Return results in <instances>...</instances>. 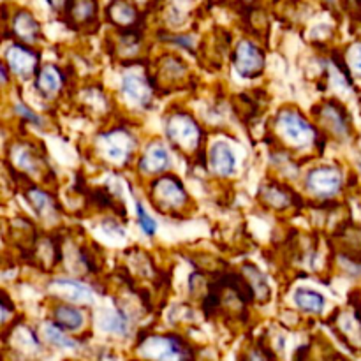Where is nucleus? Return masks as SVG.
Segmentation results:
<instances>
[{
  "instance_id": "nucleus-32",
  "label": "nucleus",
  "mask_w": 361,
  "mask_h": 361,
  "mask_svg": "<svg viewBox=\"0 0 361 361\" xmlns=\"http://www.w3.org/2000/svg\"><path fill=\"white\" fill-rule=\"evenodd\" d=\"M14 111L18 113V115H21L23 116L25 120H28V122H32V123H35V126H42V120H41V116H37L35 115V113H32L30 109L27 108V106H23V104H16L14 106Z\"/></svg>"
},
{
  "instance_id": "nucleus-29",
  "label": "nucleus",
  "mask_w": 361,
  "mask_h": 361,
  "mask_svg": "<svg viewBox=\"0 0 361 361\" xmlns=\"http://www.w3.org/2000/svg\"><path fill=\"white\" fill-rule=\"evenodd\" d=\"M242 361H275L274 353L270 351V348H264V345H254L250 348L245 355L242 356Z\"/></svg>"
},
{
  "instance_id": "nucleus-9",
  "label": "nucleus",
  "mask_w": 361,
  "mask_h": 361,
  "mask_svg": "<svg viewBox=\"0 0 361 361\" xmlns=\"http://www.w3.org/2000/svg\"><path fill=\"white\" fill-rule=\"evenodd\" d=\"M6 62L9 66V69L13 71V74L20 78H32L34 74L39 73L41 69V56L39 53H35L34 49H30L25 44H13L6 51Z\"/></svg>"
},
{
  "instance_id": "nucleus-17",
  "label": "nucleus",
  "mask_w": 361,
  "mask_h": 361,
  "mask_svg": "<svg viewBox=\"0 0 361 361\" xmlns=\"http://www.w3.org/2000/svg\"><path fill=\"white\" fill-rule=\"evenodd\" d=\"M108 20L115 25L118 30L134 28L137 23V9L129 0H113L108 6Z\"/></svg>"
},
{
  "instance_id": "nucleus-2",
  "label": "nucleus",
  "mask_w": 361,
  "mask_h": 361,
  "mask_svg": "<svg viewBox=\"0 0 361 361\" xmlns=\"http://www.w3.org/2000/svg\"><path fill=\"white\" fill-rule=\"evenodd\" d=\"M166 134H168L173 147L178 148L183 154H194L200 148L201 137H203L201 127L185 111H175L168 116Z\"/></svg>"
},
{
  "instance_id": "nucleus-31",
  "label": "nucleus",
  "mask_w": 361,
  "mask_h": 361,
  "mask_svg": "<svg viewBox=\"0 0 361 361\" xmlns=\"http://www.w3.org/2000/svg\"><path fill=\"white\" fill-rule=\"evenodd\" d=\"M348 67L356 78H361V42H355L348 53Z\"/></svg>"
},
{
  "instance_id": "nucleus-14",
  "label": "nucleus",
  "mask_w": 361,
  "mask_h": 361,
  "mask_svg": "<svg viewBox=\"0 0 361 361\" xmlns=\"http://www.w3.org/2000/svg\"><path fill=\"white\" fill-rule=\"evenodd\" d=\"M122 92L133 104L148 106L154 97V85L140 74H127L122 80Z\"/></svg>"
},
{
  "instance_id": "nucleus-13",
  "label": "nucleus",
  "mask_w": 361,
  "mask_h": 361,
  "mask_svg": "<svg viewBox=\"0 0 361 361\" xmlns=\"http://www.w3.org/2000/svg\"><path fill=\"white\" fill-rule=\"evenodd\" d=\"M49 289L60 298L67 300L71 303H80V305H90L92 291L81 282L73 281V279H55L49 282Z\"/></svg>"
},
{
  "instance_id": "nucleus-20",
  "label": "nucleus",
  "mask_w": 361,
  "mask_h": 361,
  "mask_svg": "<svg viewBox=\"0 0 361 361\" xmlns=\"http://www.w3.org/2000/svg\"><path fill=\"white\" fill-rule=\"evenodd\" d=\"M337 334L345 344L361 349V319L356 314H341L337 317Z\"/></svg>"
},
{
  "instance_id": "nucleus-19",
  "label": "nucleus",
  "mask_w": 361,
  "mask_h": 361,
  "mask_svg": "<svg viewBox=\"0 0 361 361\" xmlns=\"http://www.w3.org/2000/svg\"><path fill=\"white\" fill-rule=\"evenodd\" d=\"M13 32L20 41L35 42L41 37V25L28 11H18L13 18Z\"/></svg>"
},
{
  "instance_id": "nucleus-6",
  "label": "nucleus",
  "mask_w": 361,
  "mask_h": 361,
  "mask_svg": "<svg viewBox=\"0 0 361 361\" xmlns=\"http://www.w3.org/2000/svg\"><path fill=\"white\" fill-rule=\"evenodd\" d=\"M97 0H67L63 7V20L74 30H94L97 25Z\"/></svg>"
},
{
  "instance_id": "nucleus-27",
  "label": "nucleus",
  "mask_w": 361,
  "mask_h": 361,
  "mask_svg": "<svg viewBox=\"0 0 361 361\" xmlns=\"http://www.w3.org/2000/svg\"><path fill=\"white\" fill-rule=\"evenodd\" d=\"M102 328L106 331H111L116 335H126L129 331V317L122 312V310H116V312L109 314L108 317L102 323Z\"/></svg>"
},
{
  "instance_id": "nucleus-1",
  "label": "nucleus",
  "mask_w": 361,
  "mask_h": 361,
  "mask_svg": "<svg viewBox=\"0 0 361 361\" xmlns=\"http://www.w3.org/2000/svg\"><path fill=\"white\" fill-rule=\"evenodd\" d=\"M137 355L148 361H190L183 341L173 335H147L137 344Z\"/></svg>"
},
{
  "instance_id": "nucleus-5",
  "label": "nucleus",
  "mask_w": 361,
  "mask_h": 361,
  "mask_svg": "<svg viewBox=\"0 0 361 361\" xmlns=\"http://www.w3.org/2000/svg\"><path fill=\"white\" fill-rule=\"evenodd\" d=\"M342 171L337 166H317L307 175V190L317 197L330 200L342 189Z\"/></svg>"
},
{
  "instance_id": "nucleus-15",
  "label": "nucleus",
  "mask_w": 361,
  "mask_h": 361,
  "mask_svg": "<svg viewBox=\"0 0 361 361\" xmlns=\"http://www.w3.org/2000/svg\"><path fill=\"white\" fill-rule=\"evenodd\" d=\"M169 164H171L169 152L161 143H152L140 159V169L147 175H157V173L166 171Z\"/></svg>"
},
{
  "instance_id": "nucleus-25",
  "label": "nucleus",
  "mask_w": 361,
  "mask_h": 361,
  "mask_svg": "<svg viewBox=\"0 0 361 361\" xmlns=\"http://www.w3.org/2000/svg\"><path fill=\"white\" fill-rule=\"evenodd\" d=\"M291 194V190L286 189L284 185H277V183H270L261 189V197L264 200V203L275 210H286L288 207H291L295 203Z\"/></svg>"
},
{
  "instance_id": "nucleus-26",
  "label": "nucleus",
  "mask_w": 361,
  "mask_h": 361,
  "mask_svg": "<svg viewBox=\"0 0 361 361\" xmlns=\"http://www.w3.org/2000/svg\"><path fill=\"white\" fill-rule=\"evenodd\" d=\"M25 197H27L28 203L32 204L35 212H37L41 217H48L49 214H55V204H53V200L49 197V194L42 192L37 187H27L25 189Z\"/></svg>"
},
{
  "instance_id": "nucleus-3",
  "label": "nucleus",
  "mask_w": 361,
  "mask_h": 361,
  "mask_svg": "<svg viewBox=\"0 0 361 361\" xmlns=\"http://www.w3.org/2000/svg\"><path fill=\"white\" fill-rule=\"evenodd\" d=\"M275 126H277L279 136L295 148H305L316 140L314 127L296 109H282L277 115Z\"/></svg>"
},
{
  "instance_id": "nucleus-11",
  "label": "nucleus",
  "mask_w": 361,
  "mask_h": 361,
  "mask_svg": "<svg viewBox=\"0 0 361 361\" xmlns=\"http://www.w3.org/2000/svg\"><path fill=\"white\" fill-rule=\"evenodd\" d=\"M208 166L219 176H231L236 169V155L226 141H215L208 150Z\"/></svg>"
},
{
  "instance_id": "nucleus-30",
  "label": "nucleus",
  "mask_w": 361,
  "mask_h": 361,
  "mask_svg": "<svg viewBox=\"0 0 361 361\" xmlns=\"http://www.w3.org/2000/svg\"><path fill=\"white\" fill-rule=\"evenodd\" d=\"M137 219H140V228L145 235L147 236L155 235V231H157V224H155L154 219L147 214V210H145V207L140 203V201H137Z\"/></svg>"
},
{
  "instance_id": "nucleus-21",
  "label": "nucleus",
  "mask_w": 361,
  "mask_h": 361,
  "mask_svg": "<svg viewBox=\"0 0 361 361\" xmlns=\"http://www.w3.org/2000/svg\"><path fill=\"white\" fill-rule=\"evenodd\" d=\"M53 323L63 331H78L83 328L85 317L80 309L73 305H59L53 310Z\"/></svg>"
},
{
  "instance_id": "nucleus-18",
  "label": "nucleus",
  "mask_w": 361,
  "mask_h": 361,
  "mask_svg": "<svg viewBox=\"0 0 361 361\" xmlns=\"http://www.w3.org/2000/svg\"><path fill=\"white\" fill-rule=\"evenodd\" d=\"M242 274H243V277L247 279V282H249L250 289H252L254 302L261 303V305H264V303L270 302L271 289H270V284H268L267 275H264L259 268L254 267V264H250V263L243 264Z\"/></svg>"
},
{
  "instance_id": "nucleus-22",
  "label": "nucleus",
  "mask_w": 361,
  "mask_h": 361,
  "mask_svg": "<svg viewBox=\"0 0 361 361\" xmlns=\"http://www.w3.org/2000/svg\"><path fill=\"white\" fill-rule=\"evenodd\" d=\"M11 155H13L14 164L20 169H23L27 175H34V173H37L41 169V155L34 148L28 147V145H16V147H13Z\"/></svg>"
},
{
  "instance_id": "nucleus-10",
  "label": "nucleus",
  "mask_w": 361,
  "mask_h": 361,
  "mask_svg": "<svg viewBox=\"0 0 361 361\" xmlns=\"http://www.w3.org/2000/svg\"><path fill=\"white\" fill-rule=\"evenodd\" d=\"M187 66L182 59L175 55H166L159 60L157 69H155V80L157 85L169 88L182 87V80L185 81Z\"/></svg>"
},
{
  "instance_id": "nucleus-33",
  "label": "nucleus",
  "mask_w": 361,
  "mask_h": 361,
  "mask_svg": "<svg viewBox=\"0 0 361 361\" xmlns=\"http://www.w3.org/2000/svg\"><path fill=\"white\" fill-rule=\"evenodd\" d=\"M48 2H49V6L55 7V9H63V7H66L67 0H48Z\"/></svg>"
},
{
  "instance_id": "nucleus-4",
  "label": "nucleus",
  "mask_w": 361,
  "mask_h": 361,
  "mask_svg": "<svg viewBox=\"0 0 361 361\" xmlns=\"http://www.w3.org/2000/svg\"><path fill=\"white\" fill-rule=\"evenodd\" d=\"M152 200L159 210H180L189 196L176 176H161L152 185Z\"/></svg>"
},
{
  "instance_id": "nucleus-23",
  "label": "nucleus",
  "mask_w": 361,
  "mask_h": 361,
  "mask_svg": "<svg viewBox=\"0 0 361 361\" xmlns=\"http://www.w3.org/2000/svg\"><path fill=\"white\" fill-rule=\"evenodd\" d=\"M293 300H295V305L307 314H321L324 310V305H326L324 296L309 288L296 289Z\"/></svg>"
},
{
  "instance_id": "nucleus-28",
  "label": "nucleus",
  "mask_w": 361,
  "mask_h": 361,
  "mask_svg": "<svg viewBox=\"0 0 361 361\" xmlns=\"http://www.w3.org/2000/svg\"><path fill=\"white\" fill-rule=\"evenodd\" d=\"M44 337L48 338V342H51L53 345H56V348H63V349L76 348V344H74L73 338H69L67 335H63L62 328L56 326L55 323L46 324V326H44Z\"/></svg>"
},
{
  "instance_id": "nucleus-16",
  "label": "nucleus",
  "mask_w": 361,
  "mask_h": 361,
  "mask_svg": "<svg viewBox=\"0 0 361 361\" xmlns=\"http://www.w3.org/2000/svg\"><path fill=\"white\" fill-rule=\"evenodd\" d=\"M63 74L60 73L59 67L51 66H42L39 69V73L35 74V88H37L39 94L44 99H51L62 90L63 87Z\"/></svg>"
},
{
  "instance_id": "nucleus-24",
  "label": "nucleus",
  "mask_w": 361,
  "mask_h": 361,
  "mask_svg": "<svg viewBox=\"0 0 361 361\" xmlns=\"http://www.w3.org/2000/svg\"><path fill=\"white\" fill-rule=\"evenodd\" d=\"M338 242L342 243V250L349 259H360L361 257V226H348L337 233Z\"/></svg>"
},
{
  "instance_id": "nucleus-7",
  "label": "nucleus",
  "mask_w": 361,
  "mask_h": 361,
  "mask_svg": "<svg viewBox=\"0 0 361 361\" xmlns=\"http://www.w3.org/2000/svg\"><path fill=\"white\" fill-rule=\"evenodd\" d=\"M235 67L236 73L247 80H254V78L261 76L264 73V53L257 48L254 42L242 41L235 49Z\"/></svg>"
},
{
  "instance_id": "nucleus-8",
  "label": "nucleus",
  "mask_w": 361,
  "mask_h": 361,
  "mask_svg": "<svg viewBox=\"0 0 361 361\" xmlns=\"http://www.w3.org/2000/svg\"><path fill=\"white\" fill-rule=\"evenodd\" d=\"M101 148L102 154L108 157L109 162L113 164H126L129 161L130 154L134 148V140L127 130L115 129L101 136Z\"/></svg>"
},
{
  "instance_id": "nucleus-12",
  "label": "nucleus",
  "mask_w": 361,
  "mask_h": 361,
  "mask_svg": "<svg viewBox=\"0 0 361 361\" xmlns=\"http://www.w3.org/2000/svg\"><path fill=\"white\" fill-rule=\"evenodd\" d=\"M319 118L331 134L342 137V140L348 137L351 126H349L348 113H345V109L341 104H337L335 101L324 102L323 109L319 111Z\"/></svg>"
}]
</instances>
